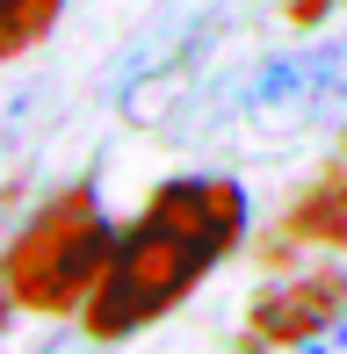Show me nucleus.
<instances>
[{"label":"nucleus","mask_w":347,"mask_h":354,"mask_svg":"<svg viewBox=\"0 0 347 354\" xmlns=\"http://www.w3.org/2000/svg\"><path fill=\"white\" fill-rule=\"evenodd\" d=\"M225 116L239 123L246 145H282L297 131L340 123L347 116V37L290 51V58H268L239 87V102H225Z\"/></svg>","instance_id":"3"},{"label":"nucleus","mask_w":347,"mask_h":354,"mask_svg":"<svg viewBox=\"0 0 347 354\" xmlns=\"http://www.w3.org/2000/svg\"><path fill=\"white\" fill-rule=\"evenodd\" d=\"M239 232H246L239 181H167L145 203V217L116 239V261H109L102 289L87 297V333L94 340L145 333L239 246Z\"/></svg>","instance_id":"1"},{"label":"nucleus","mask_w":347,"mask_h":354,"mask_svg":"<svg viewBox=\"0 0 347 354\" xmlns=\"http://www.w3.org/2000/svg\"><path fill=\"white\" fill-rule=\"evenodd\" d=\"M210 29H217L210 15H181L174 29H160V37H145V44H138V51L123 58L116 73H109V80H116V94L131 102V94L145 87V80H160V87H174V73H181L188 58H196L203 44H210Z\"/></svg>","instance_id":"5"},{"label":"nucleus","mask_w":347,"mask_h":354,"mask_svg":"<svg viewBox=\"0 0 347 354\" xmlns=\"http://www.w3.org/2000/svg\"><path fill=\"white\" fill-rule=\"evenodd\" d=\"M116 239H123V232L102 217L94 188L80 181V188H66L58 203H44L37 224L8 246L0 282H8V297L22 304V311L66 318V311H80L94 289H102L109 261H116Z\"/></svg>","instance_id":"2"},{"label":"nucleus","mask_w":347,"mask_h":354,"mask_svg":"<svg viewBox=\"0 0 347 354\" xmlns=\"http://www.w3.org/2000/svg\"><path fill=\"white\" fill-rule=\"evenodd\" d=\"M58 8H66V0H0V66L22 58L29 44L58 22Z\"/></svg>","instance_id":"7"},{"label":"nucleus","mask_w":347,"mask_h":354,"mask_svg":"<svg viewBox=\"0 0 347 354\" xmlns=\"http://www.w3.org/2000/svg\"><path fill=\"white\" fill-rule=\"evenodd\" d=\"M8 304H15V297H8V282H0V318H8Z\"/></svg>","instance_id":"9"},{"label":"nucleus","mask_w":347,"mask_h":354,"mask_svg":"<svg viewBox=\"0 0 347 354\" xmlns=\"http://www.w3.org/2000/svg\"><path fill=\"white\" fill-rule=\"evenodd\" d=\"M297 354H347V311H333V318H326V326L311 333Z\"/></svg>","instance_id":"8"},{"label":"nucleus","mask_w":347,"mask_h":354,"mask_svg":"<svg viewBox=\"0 0 347 354\" xmlns=\"http://www.w3.org/2000/svg\"><path fill=\"white\" fill-rule=\"evenodd\" d=\"M282 239H319V246H340L347 253V181H326L282 217Z\"/></svg>","instance_id":"6"},{"label":"nucleus","mask_w":347,"mask_h":354,"mask_svg":"<svg viewBox=\"0 0 347 354\" xmlns=\"http://www.w3.org/2000/svg\"><path fill=\"white\" fill-rule=\"evenodd\" d=\"M333 311H347V275H304L290 289H268V297L254 304V340H246V354H261V347H304Z\"/></svg>","instance_id":"4"}]
</instances>
